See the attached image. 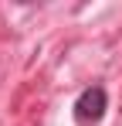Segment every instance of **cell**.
<instances>
[{"instance_id":"1","label":"cell","mask_w":122,"mask_h":126,"mask_svg":"<svg viewBox=\"0 0 122 126\" xmlns=\"http://www.w3.org/2000/svg\"><path fill=\"white\" fill-rule=\"evenodd\" d=\"M105 106H109V95H105V89L102 85H92V89H85L78 95V102H75V119L81 126H95L105 116Z\"/></svg>"}]
</instances>
